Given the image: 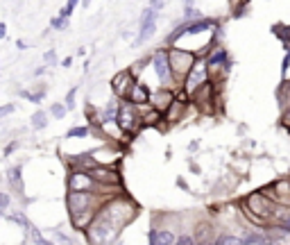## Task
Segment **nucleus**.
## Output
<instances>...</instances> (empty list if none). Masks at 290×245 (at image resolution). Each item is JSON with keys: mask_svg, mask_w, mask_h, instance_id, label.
Here are the masks:
<instances>
[{"mask_svg": "<svg viewBox=\"0 0 290 245\" xmlns=\"http://www.w3.org/2000/svg\"><path fill=\"white\" fill-rule=\"evenodd\" d=\"M86 234H88V241H91L93 245H109L116 238L118 229H116L114 225H109L107 220H100V218H96V220L88 225Z\"/></svg>", "mask_w": 290, "mask_h": 245, "instance_id": "obj_1", "label": "nucleus"}, {"mask_svg": "<svg viewBox=\"0 0 290 245\" xmlns=\"http://www.w3.org/2000/svg\"><path fill=\"white\" fill-rule=\"evenodd\" d=\"M209 80V71H207V64L204 61H197V64H193V69L186 73V82H184V91L188 93V96H193L195 91H197L199 86H204Z\"/></svg>", "mask_w": 290, "mask_h": 245, "instance_id": "obj_2", "label": "nucleus"}, {"mask_svg": "<svg viewBox=\"0 0 290 245\" xmlns=\"http://www.w3.org/2000/svg\"><path fill=\"white\" fill-rule=\"evenodd\" d=\"M116 125L123 132H136V127L141 125V116L136 114V109L131 105H123L116 112Z\"/></svg>", "mask_w": 290, "mask_h": 245, "instance_id": "obj_3", "label": "nucleus"}, {"mask_svg": "<svg viewBox=\"0 0 290 245\" xmlns=\"http://www.w3.org/2000/svg\"><path fill=\"white\" fill-rule=\"evenodd\" d=\"M68 189L71 193H91L96 189V180L91 173H84V170H73L68 175Z\"/></svg>", "mask_w": 290, "mask_h": 245, "instance_id": "obj_4", "label": "nucleus"}, {"mask_svg": "<svg viewBox=\"0 0 290 245\" xmlns=\"http://www.w3.org/2000/svg\"><path fill=\"white\" fill-rule=\"evenodd\" d=\"M168 57H170V71L179 73V75H186L195 64V55L186 53V50H170Z\"/></svg>", "mask_w": 290, "mask_h": 245, "instance_id": "obj_5", "label": "nucleus"}, {"mask_svg": "<svg viewBox=\"0 0 290 245\" xmlns=\"http://www.w3.org/2000/svg\"><path fill=\"white\" fill-rule=\"evenodd\" d=\"M93 202V195L91 193H68L66 197V207H68V213L71 216H80V213H86L88 207Z\"/></svg>", "mask_w": 290, "mask_h": 245, "instance_id": "obj_6", "label": "nucleus"}, {"mask_svg": "<svg viewBox=\"0 0 290 245\" xmlns=\"http://www.w3.org/2000/svg\"><path fill=\"white\" fill-rule=\"evenodd\" d=\"M152 66L157 71V77H159L161 84H168L172 77V71H170V57H168V50H157L154 57H152Z\"/></svg>", "mask_w": 290, "mask_h": 245, "instance_id": "obj_7", "label": "nucleus"}, {"mask_svg": "<svg viewBox=\"0 0 290 245\" xmlns=\"http://www.w3.org/2000/svg\"><path fill=\"white\" fill-rule=\"evenodd\" d=\"M131 86H134V75H131L129 71H120L118 75L111 80V88H114V93L118 98H127Z\"/></svg>", "mask_w": 290, "mask_h": 245, "instance_id": "obj_8", "label": "nucleus"}, {"mask_svg": "<svg viewBox=\"0 0 290 245\" xmlns=\"http://www.w3.org/2000/svg\"><path fill=\"white\" fill-rule=\"evenodd\" d=\"M154 28H157V14L152 7H147L145 14H143V20H141V36L136 39V46L145 43V41L154 34Z\"/></svg>", "mask_w": 290, "mask_h": 245, "instance_id": "obj_9", "label": "nucleus"}, {"mask_svg": "<svg viewBox=\"0 0 290 245\" xmlns=\"http://www.w3.org/2000/svg\"><path fill=\"white\" fill-rule=\"evenodd\" d=\"M247 209H250L252 216H270V205H267L265 195H261V193H252L247 197Z\"/></svg>", "mask_w": 290, "mask_h": 245, "instance_id": "obj_10", "label": "nucleus"}, {"mask_svg": "<svg viewBox=\"0 0 290 245\" xmlns=\"http://www.w3.org/2000/svg\"><path fill=\"white\" fill-rule=\"evenodd\" d=\"M125 100H127V105H131V107L147 105V102H150V88H147L145 84H134Z\"/></svg>", "mask_w": 290, "mask_h": 245, "instance_id": "obj_11", "label": "nucleus"}, {"mask_svg": "<svg viewBox=\"0 0 290 245\" xmlns=\"http://www.w3.org/2000/svg\"><path fill=\"white\" fill-rule=\"evenodd\" d=\"M96 173V177H100L98 182H102V184H120V175L116 173V170H107V168H98L93 170Z\"/></svg>", "mask_w": 290, "mask_h": 245, "instance_id": "obj_12", "label": "nucleus"}, {"mask_svg": "<svg viewBox=\"0 0 290 245\" xmlns=\"http://www.w3.org/2000/svg\"><path fill=\"white\" fill-rule=\"evenodd\" d=\"M177 236L170 232V229H161V232H154V245H175Z\"/></svg>", "mask_w": 290, "mask_h": 245, "instance_id": "obj_13", "label": "nucleus"}, {"mask_svg": "<svg viewBox=\"0 0 290 245\" xmlns=\"http://www.w3.org/2000/svg\"><path fill=\"white\" fill-rule=\"evenodd\" d=\"M267 236L272 238V241H277V243H281V245H290V232L286 227H274L270 234H267Z\"/></svg>", "mask_w": 290, "mask_h": 245, "instance_id": "obj_14", "label": "nucleus"}, {"mask_svg": "<svg viewBox=\"0 0 290 245\" xmlns=\"http://www.w3.org/2000/svg\"><path fill=\"white\" fill-rule=\"evenodd\" d=\"M215 245H245V241L238 236H234V234H225V236L218 238V243Z\"/></svg>", "mask_w": 290, "mask_h": 245, "instance_id": "obj_15", "label": "nucleus"}, {"mask_svg": "<svg viewBox=\"0 0 290 245\" xmlns=\"http://www.w3.org/2000/svg\"><path fill=\"white\" fill-rule=\"evenodd\" d=\"M46 123H48V118H46V112H36L34 116H32V125H34V129H43L46 127Z\"/></svg>", "mask_w": 290, "mask_h": 245, "instance_id": "obj_16", "label": "nucleus"}, {"mask_svg": "<svg viewBox=\"0 0 290 245\" xmlns=\"http://www.w3.org/2000/svg\"><path fill=\"white\" fill-rule=\"evenodd\" d=\"M195 232H197V234H195V238H197V241H207V234L211 236V232H213V229L207 227V222H199Z\"/></svg>", "mask_w": 290, "mask_h": 245, "instance_id": "obj_17", "label": "nucleus"}, {"mask_svg": "<svg viewBox=\"0 0 290 245\" xmlns=\"http://www.w3.org/2000/svg\"><path fill=\"white\" fill-rule=\"evenodd\" d=\"M7 177H9V182H12L16 189H23V184H20V168H12L7 173Z\"/></svg>", "mask_w": 290, "mask_h": 245, "instance_id": "obj_18", "label": "nucleus"}, {"mask_svg": "<svg viewBox=\"0 0 290 245\" xmlns=\"http://www.w3.org/2000/svg\"><path fill=\"white\" fill-rule=\"evenodd\" d=\"M225 59H227V53L220 48V50H215V55L209 57V66H215V64H220V61H225Z\"/></svg>", "mask_w": 290, "mask_h": 245, "instance_id": "obj_19", "label": "nucleus"}, {"mask_svg": "<svg viewBox=\"0 0 290 245\" xmlns=\"http://www.w3.org/2000/svg\"><path fill=\"white\" fill-rule=\"evenodd\" d=\"M88 134V127H73V129H68V139H73V137H86Z\"/></svg>", "mask_w": 290, "mask_h": 245, "instance_id": "obj_20", "label": "nucleus"}, {"mask_svg": "<svg viewBox=\"0 0 290 245\" xmlns=\"http://www.w3.org/2000/svg\"><path fill=\"white\" fill-rule=\"evenodd\" d=\"M50 112H52V116H55V118H64V114H66V107H64V105H52V109H50Z\"/></svg>", "mask_w": 290, "mask_h": 245, "instance_id": "obj_21", "label": "nucleus"}, {"mask_svg": "<svg viewBox=\"0 0 290 245\" xmlns=\"http://www.w3.org/2000/svg\"><path fill=\"white\" fill-rule=\"evenodd\" d=\"M175 245H197V243H195V238H191V236H177Z\"/></svg>", "mask_w": 290, "mask_h": 245, "instance_id": "obj_22", "label": "nucleus"}, {"mask_svg": "<svg viewBox=\"0 0 290 245\" xmlns=\"http://www.w3.org/2000/svg\"><path fill=\"white\" fill-rule=\"evenodd\" d=\"M75 93H77L75 88H73V91L68 93V98H66V107H68V109H73V105H75Z\"/></svg>", "mask_w": 290, "mask_h": 245, "instance_id": "obj_23", "label": "nucleus"}, {"mask_svg": "<svg viewBox=\"0 0 290 245\" xmlns=\"http://www.w3.org/2000/svg\"><path fill=\"white\" fill-rule=\"evenodd\" d=\"M75 7H77V3H68V5H66V9H61V18H66Z\"/></svg>", "mask_w": 290, "mask_h": 245, "instance_id": "obj_24", "label": "nucleus"}, {"mask_svg": "<svg viewBox=\"0 0 290 245\" xmlns=\"http://www.w3.org/2000/svg\"><path fill=\"white\" fill-rule=\"evenodd\" d=\"M32 236H34V241H36V245H50L48 241H43V238L39 236V232H36V229H32Z\"/></svg>", "mask_w": 290, "mask_h": 245, "instance_id": "obj_25", "label": "nucleus"}, {"mask_svg": "<svg viewBox=\"0 0 290 245\" xmlns=\"http://www.w3.org/2000/svg\"><path fill=\"white\" fill-rule=\"evenodd\" d=\"M12 112H14V105H5V107H0V118L7 116V114H12Z\"/></svg>", "mask_w": 290, "mask_h": 245, "instance_id": "obj_26", "label": "nucleus"}, {"mask_svg": "<svg viewBox=\"0 0 290 245\" xmlns=\"http://www.w3.org/2000/svg\"><path fill=\"white\" fill-rule=\"evenodd\" d=\"M52 28H57V30L66 28V18H57V20H52Z\"/></svg>", "mask_w": 290, "mask_h": 245, "instance_id": "obj_27", "label": "nucleus"}, {"mask_svg": "<svg viewBox=\"0 0 290 245\" xmlns=\"http://www.w3.org/2000/svg\"><path fill=\"white\" fill-rule=\"evenodd\" d=\"M5 207H9V195L0 193V209H5Z\"/></svg>", "mask_w": 290, "mask_h": 245, "instance_id": "obj_28", "label": "nucleus"}, {"mask_svg": "<svg viewBox=\"0 0 290 245\" xmlns=\"http://www.w3.org/2000/svg\"><path fill=\"white\" fill-rule=\"evenodd\" d=\"M281 125H288V127H290V112H286L281 116Z\"/></svg>", "mask_w": 290, "mask_h": 245, "instance_id": "obj_29", "label": "nucleus"}, {"mask_svg": "<svg viewBox=\"0 0 290 245\" xmlns=\"http://www.w3.org/2000/svg\"><path fill=\"white\" fill-rule=\"evenodd\" d=\"M46 61H48V64H52V61H55V53H48V55H46Z\"/></svg>", "mask_w": 290, "mask_h": 245, "instance_id": "obj_30", "label": "nucleus"}, {"mask_svg": "<svg viewBox=\"0 0 290 245\" xmlns=\"http://www.w3.org/2000/svg\"><path fill=\"white\" fill-rule=\"evenodd\" d=\"M5 32H7V28H5V23H0V39H5Z\"/></svg>", "mask_w": 290, "mask_h": 245, "instance_id": "obj_31", "label": "nucleus"}, {"mask_svg": "<svg viewBox=\"0 0 290 245\" xmlns=\"http://www.w3.org/2000/svg\"><path fill=\"white\" fill-rule=\"evenodd\" d=\"M14 150H16V145H7V148H5V154H9V152H14Z\"/></svg>", "mask_w": 290, "mask_h": 245, "instance_id": "obj_32", "label": "nucleus"}, {"mask_svg": "<svg viewBox=\"0 0 290 245\" xmlns=\"http://www.w3.org/2000/svg\"><path fill=\"white\" fill-rule=\"evenodd\" d=\"M281 225H283V227H286V229H288V232H290V216H288V218H286V220H283V222H281Z\"/></svg>", "mask_w": 290, "mask_h": 245, "instance_id": "obj_33", "label": "nucleus"}, {"mask_svg": "<svg viewBox=\"0 0 290 245\" xmlns=\"http://www.w3.org/2000/svg\"><path fill=\"white\" fill-rule=\"evenodd\" d=\"M204 245H213V243H204Z\"/></svg>", "mask_w": 290, "mask_h": 245, "instance_id": "obj_34", "label": "nucleus"}, {"mask_svg": "<svg viewBox=\"0 0 290 245\" xmlns=\"http://www.w3.org/2000/svg\"><path fill=\"white\" fill-rule=\"evenodd\" d=\"M118 245H120V243H118Z\"/></svg>", "mask_w": 290, "mask_h": 245, "instance_id": "obj_35", "label": "nucleus"}]
</instances>
